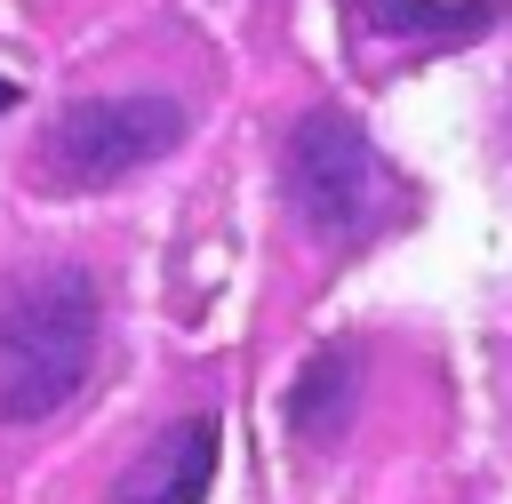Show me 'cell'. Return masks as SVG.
<instances>
[{
  "label": "cell",
  "mask_w": 512,
  "mask_h": 504,
  "mask_svg": "<svg viewBox=\"0 0 512 504\" xmlns=\"http://www.w3.org/2000/svg\"><path fill=\"white\" fill-rule=\"evenodd\" d=\"M104 296L88 264H32L0 288V424H48L96 368Z\"/></svg>",
  "instance_id": "6da1fadb"
},
{
  "label": "cell",
  "mask_w": 512,
  "mask_h": 504,
  "mask_svg": "<svg viewBox=\"0 0 512 504\" xmlns=\"http://www.w3.org/2000/svg\"><path fill=\"white\" fill-rule=\"evenodd\" d=\"M192 112L176 88H96V96H72L40 144H32V184L40 192H112L128 184L136 168L168 160L184 144Z\"/></svg>",
  "instance_id": "7a4b0ae2"
},
{
  "label": "cell",
  "mask_w": 512,
  "mask_h": 504,
  "mask_svg": "<svg viewBox=\"0 0 512 504\" xmlns=\"http://www.w3.org/2000/svg\"><path fill=\"white\" fill-rule=\"evenodd\" d=\"M280 208L320 248H360L384 224V160L352 112H336V104L296 112V128L280 144Z\"/></svg>",
  "instance_id": "3957f363"
},
{
  "label": "cell",
  "mask_w": 512,
  "mask_h": 504,
  "mask_svg": "<svg viewBox=\"0 0 512 504\" xmlns=\"http://www.w3.org/2000/svg\"><path fill=\"white\" fill-rule=\"evenodd\" d=\"M208 480H216V416L192 408L120 472V504H200Z\"/></svg>",
  "instance_id": "277c9868"
},
{
  "label": "cell",
  "mask_w": 512,
  "mask_h": 504,
  "mask_svg": "<svg viewBox=\"0 0 512 504\" xmlns=\"http://www.w3.org/2000/svg\"><path fill=\"white\" fill-rule=\"evenodd\" d=\"M352 400H360V368H352L344 344H328V352H312V360L296 368V384H288V432H296L304 448H328V440H344Z\"/></svg>",
  "instance_id": "5b68a950"
},
{
  "label": "cell",
  "mask_w": 512,
  "mask_h": 504,
  "mask_svg": "<svg viewBox=\"0 0 512 504\" xmlns=\"http://www.w3.org/2000/svg\"><path fill=\"white\" fill-rule=\"evenodd\" d=\"M504 8L496 0H472V8H424V0H376V24L384 32H448V40H472L488 32Z\"/></svg>",
  "instance_id": "8992f818"
},
{
  "label": "cell",
  "mask_w": 512,
  "mask_h": 504,
  "mask_svg": "<svg viewBox=\"0 0 512 504\" xmlns=\"http://www.w3.org/2000/svg\"><path fill=\"white\" fill-rule=\"evenodd\" d=\"M8 104H16V80H8V72H0V112H8Z\"/></svg>",
  "instance_id": "52a82bcc"
}]
</instances>
